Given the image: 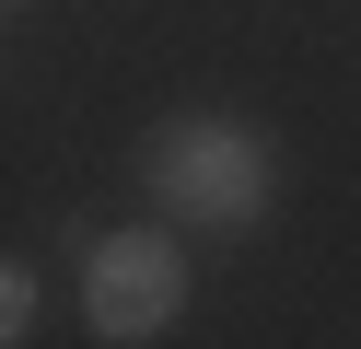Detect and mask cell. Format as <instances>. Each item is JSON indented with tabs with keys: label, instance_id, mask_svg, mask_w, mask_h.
Instances as JSON below:
<instances>
[{
	"label": "cell",
	"instance_id": "1",
	"mask_svg": "<svg viewBox=\"0 0 361 349\" xmlns=\"http://www.w3.org/2000/svg\"><path fill=\"white\" fill-rule=\"evenodd\" d=\"M152 198H164V221H198V233H233L268 209V186H280V152H268L245 116H175V128H152L140 152Z\"/></svg>",
	"mask_w": 361,
	"mask_h": 349
},
{
	"label": "cell",
	"instance_id": "2",
	"mask_svg": "<svg viewBox=\"0 0 361 349\" xmlns=\"http://www.w3.org/2000/svg\"><path fill=\"white\" fill-rule=\"evenodd\" d=\"M187 314V256L164 245V233H105L94 256H82V326L94 338H164V326Z\"/></svg>",
	"mask_w": 361,
	"mask_h": 349
},
{
	"label": "cell",
	"instance_id": "3",
	"mask_svg": "<svg viewBox=\"0 0 361 349\" xmlns=\"http://www.w3.org/2000/svg\"><path fill=\"white\" fill-rule=\"evenodd\" d=\"M24 326H35V279L12 268V279H0V338H24Z\"/></svg>",
	"mask_w": 361,
	"mask_h": 349
}]
</instances>
